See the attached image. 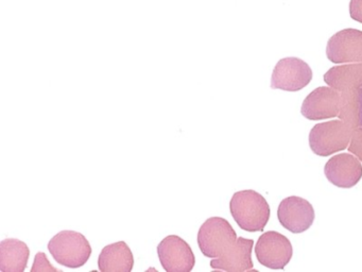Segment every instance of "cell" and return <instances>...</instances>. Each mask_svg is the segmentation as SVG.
Listing matches in <instances>:
<instances>
[{
  "mask_svg": "<svg viewBox=\"0 0 362 272\" xmlns=\"http://www.w3.org/2000/svg\"><path fill=\"white\" fill-rule=\"evenodd\" d=\"M201 252L211 259V267L228 272L253 270V239L237 237L230 223L221 217L207 219L198 233Z\"/></svg>",
  "mask_w": 362,
  "mask_h": 272,
  "instance_id": "6da1fadb",
  "label": "cell"
},
{
  "mask_svg": "<svg viewBox=\"0 0 362 272\" xmlns=\"http://www.w3.org/2000/svg\"><path fill=\"white\" fill-rule=\"evenodd\" d=\"M230 210L239 227L252 233L264 231L270 219L268 201L252 189L235 193L230 199Z\"/></svg>",
  "mask_w": 362,
  "mask_h": 272,
  "instance_id": "7a4b0ae2",
  "label": "cell"
},
{
  "mask_svg": "<svg viewBox=\"0 0 362 272\" xmlns=\"http://www.w3.org/2000/svg\"><path fill=\"white\" fill-rule=\"evenodd\" d=\"M48 250L57 263L69 268L86 265L92 255V246L83 234L76 231H62L48 242Z\"/></svg>",
  "mask_w": 362,
  "mask_h": 272,
  "instance_id": "3957f363",
  "label": "cell"
},
{
  "mask_svg": "<svg viewBox=\"0 0 362 272\" xmlns=\"http://www.w3.org/2000/svg\"><path fill=\"white\" fill-rule=\"evenodd\" d=\"M353 133V127L342 119L315 125L309 134V144L320 157L346 149Z\"/></svg>",
  "mask_w": 362,
  "mask_h": 272,
  "instance_id": "277c9868",
  "label": "cell"
},
{
  "mask_svg": "<svg viewBox=\"0 0 362 272\" xmlns=\"http://www.w3.org/2000/svg\"><path fill=\"white\" fill-rule=\"evenodd\" d=\"M255 255L258 261L264 267L284 269L291 261L293 246L283 234L269 231L258 238Z\"/></svg>",
  "mask_w": 362,
  "mask_h": 272,
  "instance_id": "5b68a950",
  "label": "cell"
},
{
  "mask_svg": "<svg viewBox=\"0 0 362 272\" xmlns=\"http://www.w3.org/2000/svg\"><path fill=\"white\" fill-rule=\"evenodd\" d=\"M313 80L310 66L298 57H285L275 65L271 76V89L298 91Z\"/></svg>",
  "mask_w": 362,
  "mask_h": 272,
  "instance_id": "8992f818",
  "label": "cell"
},
{
  "mask_svg": "<svg viewBox=\"0 0 362 272\" xmlns=\"http://www.w3.org/2000/svg\"><path fill=\"white\" fill-rule=\"evenodd\" d=\"M158 254L160 265L167 272H189L196 264L189 244L177 235L165 237L158 244Z\"/></svg>",
  "mask_w": 362,
  "mask_h": 272,
  "instance_id": "52a82bcc",
  "label": "cell"
},
{
  "mask_svg": "<svg viewBox=\"0 0 362 272\" xmlns=\"http://www.w3.org/2000/svg\"><path fill=\"white\" fill-rule=\"evenodd\" d=\"M315 217L313 204L298 196L281 200L277 210L279 223L293 234L307 231L313 225Z\"/></svg>",
  "mask_w": 362,
  "mask_h": 272,
  "instance_id": "ba28073f",
  "label": "cell"
},
{
  "mask_svg": "<svg viewBox=\"0 0 362 272\" xmlns=\"http://www.w3.org/2000/svg\"><path fill=\"white\" fill-rule=\"evenodd\" d=\"M343 97L334 87L322 86L315 89L304 100L300 112L311 120L332 118L340 115Z\"/></svg>",
  "mask_w": 362,
  "mask_h": 272,
  "instance_id": "9c48e42d",
  "label": "cell"
},
{
  "mask_svg": "<svg viewBox=\"0 0 362 272\" xmlns=\"http://www.w3.org/2000/svg\"><path fill=\"white\" fill-rule=\"evenodd\" d=\"M326 55L334 64L362 63V31L344 29L337 32L328 40Z\"/></svg>",
  "mask_w": 362,
  "mask_h": 272,
  "instance_id": "30bf717a",
  "label": "cell"
},
{
  "mask_svg": "<svg viewBox=\"0 0 362 272\" xmlns=\"http://www.w3.org/2000/svg\"><path fill=\"white\" fill-rule=\"evenodd\" d=\"M324 174L334 186L351 188L362 178V164L351 153H340L325 164Z\"/></svg>",
  "mask_w": 362,
  "mask_h": 272,
  "instance_id": "8fae6325",
  "label": "cell"
},
{
  "mask_svg": "<svg viewBox=\"0 0 362 272\" xmlns=\"http://www.w3.org/2000/svg\"><path fill=\"white\" fill-rule=\"evenodd\" d=\"M326 84L340 93H351L362 89V63L334 66L324 74Z\"/></svg>",
  "mask_w": 362,
  "mask_h": 272,
  "instance_id": "7c38bea8",
  "label": "cell"
},
{
  "mask_svg": "<svg viewBox=\"0 0 362 272\" xmlns=\"http://www.w3.org/2000/svg\"><path fill=\"white\" fill-rule=\"evenodd\" d=\"M133 266L132 251L124 242L107 244L99 255L98 267L103 272H130Z\"/></svg>",
  "mask_w": 362,
  "mask_h": 272,
  "instance_id": "4fadbf2b",
  "label": "cell"
},
{
  "mask_svg": "<svg viewBox=\"0 0 362 272\" xmlns=\"http://www.w3.org/2000/svg\"><path fill=\"white\" fill-rule=\"evenodd\" d=\"M29 255L30 250L26 242L16 238H6L0 242V271H25Z\"/></svg>",
  "mask_w": 362,
  "mask_h": 272,
  "instance_id": "5bb4252c",
  "label": "cell"
},
{
  "mask_svg": "<svg viewBox=\"0 0 362 272\" xmlns=\"http://www.w3.org/2000/svg\"><path fill=\"white\" fill-rule=\"evenodd\" d=\"M347 148L349 152L354 153L362 162V127H357L353 130L351 142Z\"/></svg>",
  "mask_w": 362,
  "mask_h": 272,
  "instance_id": "9a60e30c",
  "label": "cell"
},
{
  "mask_svg": "<svg viewBox=\"0 0 362 272\" xmlns=\"http://www.w3.org/2000/svg\"><path fill=\"white\" fill-rule=\"evenodd\" d=\"M31 271H58V269L50 265L45 253L39 252L35 256Z\"/></svg>",
  "mask_w": 362,
  "mask_h": 272,
  "instance_id": "2e32d148",
  "label": "cell"
},
{
  "mask_svg": "<svg viewBox=\"0 0 362 272\" xmlns=\"http://www.w3.org/2000/svg\"><path fill=\"white\" fill-rule=\"evenodd\" d=\"M349 14L354 21L362 23V0H351L349 2Z\"/></svg>",
  "mask_w": 362,
  "mask_h": 272,
  "instance_id": "e0dca14e",
  "label": "cell"
},
{
  "mask_svg": "<svg viewBox=\"0 0 362 272\" xmlns=\"http://www.w3.org/2000/svg\"><path fill=\"white\" fill-rule=\"evenodd\" d=\"M361 114H362V102H361Z\"/></svg>",
  "mask_w": 362,
  "mask_h": 272,
  "instance_id": "ac0fdd59",
  "label": "cell"
}]
</instances>
